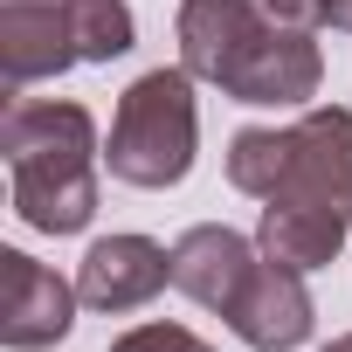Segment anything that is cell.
I'll use <instances>...</instances> for the list:
<instances>
[{
    "mask_svg": "<svg viewBox=\"0 0 352 352\" xmlns=\"http://www.w3.org/2000/svg\"><path fill=\"white\" fill-rule=\"evenodd\" d=\"M8 173H14V214L35 235H76L97 214V124L83 104H14L8 111Z\"/></svg>",
    "mask_w": 352,
    "mask_h": 352,
    "instance_id": "1",
    "label": "cell"
},
{
    "mask_svg": "<svg viewBox=\"0 0 352 352\" xmlns=\"http://www.w3.org/2000/svg\"><path fill=\"white\" fill-rule=\"evenodd\" d=\"M194 145H201V111H194V76L187 69H145L111 118V145L104 166L124 187H180L194 173Z\"/></svg>",
    "mask_w": 352,
    "mask_h": 352,
    "instance_id": "2",
    "label": "cell"
},
{
    "mask_svg": "<svg viewBox=\"0 0 352 352\" xmlns=\"http://www.w3.org/2000/svg\"><path fill=\"white\" fill-rule=\"evenodd\" d=\"M270 201H311L352 214V111L324 104L283 124V180Z\"/></svg>",
    "mask_w": 352,
    "mask_h": 352,
    "instance_id": "3",
    "label": "cell"
},
{
    "mask_svg": "<svg viewBox=\"0 0 352 352\" xmlns=\"http://www.w3.org/2000/svg\"><path fill=\"white\" fill-rule=\"evenodd\" d=\"M318 83H324V49H318V35H311V28H270V21H263L221 90H228L235 104L290 111V104H311Z\"/></svg>",
    "mask_w": 352,
    "mask_h": 352,
    "instance_id": "4",
    "label": "cell"
},
{
    "mask_svg": "<svg viewBox=\"0 0 352 352\" xmlns=\"http://www.w3.org/2000/svg\"><path fill=\"white\" fill-rule=\"evenodd\" d=\"M76 297L49 263L21 256V249H0V338L14 352H42L56 338H69L76 324Z\"/></svg>",
    "mask_w": 352,
    "mask_h": 352,
    "instance_id": "5",
    "label": "cell"
},
{
    "mask_svg": "<svg viewBox=\"0 0 352 352\" xmlns=\"http://www.w3.org/2000/svg\"><path fill=\"white\" fill-rule=\"evenodd\" d=\"M228 324H235V338H242L249 352H297V345L311 338V324H318L311 290H304V270L263 256L256 276H249V290L235 297Z\"/></svg>",
    "mask_w": 352,
    "mask_h": 352,
    "instance_id": "6",
    "label": "cell"
},
{
    "mask_svg": "<svg viewBox=\"0 0 352 352\" xmlns=\"http://www.w3.org/2000/svg\"><path fill=\"white\" fill-rule=\"evenodd\" d=\"M69 63H83L69 0H0V69H8L14 90L21 83H49Z\"/></svg>",
    "mask_w": 352,
    "mask_h": 352,
    "instance_id": "7",
    "label": "cell"
},
{
    "mask_svg": "<svg viewBox=\"0 0 352 352\" xmlns=\"http://www.w3.org/2000/svg\"><path fill=\"white\" fill-rule=\"evenodd\" d=\"M166 283H173V249H159L152 235H104V242H90V256L76 270V290L90 311H138Z\"/></svg>",
    "mask_w": 352,
    "mask_h": 352,
    "instance_id": "8",
    "label": "cell"
},
{
    "mask_svg": "<svg viewBox=\"0 0 352 352\" xmlns=\"http://www.w3.org/2000/svg\"><path fill=\"white\" fill-rule=\"evenodd\" d=\"M256 242H242L235 228H221V221H201V228H187L180 242H173V290H187L201 311H235V297L249 290V276H256Z\"/></svg>",
    "mask_w": 352,
    "mask_h": 352,
    "instance_id": "9",
    "label": "cell"
},
{
    "mask_svg": "<svg viewBox=\"0 0 352 352\" xmlns=\"http://www.w3.org/2000/svg\"><path fill=\"white\" fill-rule=\"evenodd\" d=\"M263 14L249 0H180V69L194 83H228V69L242 63V49L256 42ZM276 28V21H270Z\"/></svg>",
    "mask_w": 352,
    "mask_h": 352,
    "instance_id": "10",
    "label": "cell"
},
{
    "mask_svg": "<svg viewBox=\"0 0 352 352\" xmlns=\"http://www.w3.org/2000/svg\"><path fill=\"white\" fill-rule=\"evenodd\" d=\"M352 235V214L338 208H311V201H263V228H256V249L290 263V270H331L338 249Z\"/></svg>",
    "mask_w": 352,
    "mask_h": 352,
    "instance_id": "11",
    "label": "cell"
},
{
    "mask_svg": "<svg viewBox=\"0 0 352 352\" xmlns=\"http://www.w3.org/2000/svg\"><path fill=\"white\" fill-rule=\"evenodd\" d=\"M69 21H76V49L83 63H118L138 42V21L124 0H69Z\"/></svg>",
    "mask_w": 352,
    "mask_h": 352,
    "instance_id": "12",
    "label": "cell"
},
{
    "mask_svg": "<svg viewBox=\"0 0 352 352\" xmlns=\"http://www.w3.org/2000/svg\"><path fill=\"white\" fill-rule=\"evenodd\" d=\"M283 180V131H235L228 138V187L270 201Z\"/></svg>",
    "mask_w": 352,
    "mask_h": 352,
    "instance_id": "13",
    "label": "cell"
},
{
    "mask_svg": "<svg viewBox=\"0 0 352 352\" xmlns=\"http://www.w3.org/2000/svg\"><path fill=\"white\" fill-rule=\"evenodd\" d=\"M111 352H214V345L194 338L187 324H131L124 338H111Z\"/></svg>",
    "mask_w": 352,
    "mask_h": 352,
    "instance_id": "14",
    "label": "cell"
},
{
    "mask_svg": "<svg viewBox=\"0 0 352 352\" xmlns=\"http://www.w3.org/2000/svg\"><path fill=\"white\" fill-rule=\"evenodd\" d=\"M249 8L276 28H318L324 21V0H249Z\"/></svg>",
    "mask_w": 352,
    "mask_h": 352,
    "instance_id": "15",
    "label": "cell"
},
{
    "mask_svg": "<svg viewBox=\"0 0 352 352\" xmlns=\"http://www.w3.org/2000/svg\"><path fill=\"white\" fill-rule=\"evenodd\" d=\"M324 21H331V28H345V35H352V0H324Z\"/></svg>",
    "mask_w": 352,
    "mask_h": 352,
    "instance_id": "16",
    "label": "cell"
},
{
    "mask_svg": "<svg viewBox=\"0 0 352 352\" xmlns=\"http://www.w3.org/2000/svg\"><path fill=\"white\" fill-rule=\"evenodd\" d=\"M324 352H352V331H345V338H331V345H324Z\"/></svg>",
    "mask_w": 352,
    "mask_h": 352,
    "instance_id": "17",
    "label": "cell"
}]
</instances>
